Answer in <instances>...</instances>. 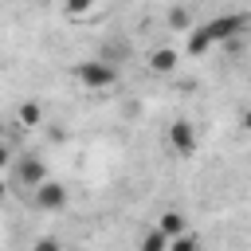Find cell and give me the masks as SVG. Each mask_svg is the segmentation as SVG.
<instances>
[{
	"mask_svg": "<svg viewBox=\"0 0 251 251\" xmlns=\"http://www.w3.org/2000/svg\"><path fill=\"white\" fill-rule=\"evenodd\" d=\"M137 251H169V239L157 231V227H149L145 235H141V243H137Z\"/></svg>",
	"mask_w": 251,
	"mask_h": 251,
	"instance_id": "cell-11",
	"label": "cell"
},
{
	"mask_svg": "<svg viewBox=\"0 0 251 251\" xmlns=\"http://www.w3.org/2000/svg\"><path fill=\"white\" fill-rule=\"evenodd\" d=\"M94 8H98V0H63V12L67 16H86Z\"/></svg>",
	"mask_w": 251,
	"mask_h": 251,
	"instance_id": "cell-13",
	"label": "cell"
},
{
	"mask_svg": "<svg viewBox=\"0 0 251 251\" xmlns=\"http://www.w3.org/2000/svg\"><path fill=\"white\" fill-rule=\"evenodd\" d=\"M200 31H204V35H208V43L216 47V43L239 39V35L247 31V16H243V12H224V16H212V20H204V24H200Z\"/></svg>",
	"mask_w": 251,
	"mask_h": 251,
	"instance_id": "cell-1",
	"label": "cell"
},
{
	"mask_svg": "<svg viewBox=\"0 0 251 251\" xmlns=\"http://www.w3.org/2000/svg\"><path fill=\"white\" fill-rule=\"evenodd\" d=\"M169 27H173V31H180V35H184V31H188V27H192V12H188V8H184V4H173V8H169Z\"/></svg>",
	"mask_w": 251,
	"mask_h": 251,
	"instance_id": "cell-10",
	"label": "cell"
},
{
	"mask_svg": "<svg viewBox=\"0 0 251 251\" xmlns=\"http://www.w3.org/2000/svg\"><path fill=\"white\" fill-rule=\"evenodd\" d=\"M31 196H35V208H43V212H63L67 200H71L67 184H63V180H51V176H47L43 184H35Z\"/></svg>",
	"mask_w": 251,
	"mask_h": 251,
	"instance_id": "cell-4",
	"label": "cell"
},
{
	"mask_svg": "<svg viewBox=\"0 0 251 251\" xmlns=\"http://www.w3.org/2000/svg\"><path fill=\"white\" fill-rule=\"evenodd\" d=\"M157 231H161L165 239H176V235H184V231H188V216H184V212H176V208H169V212H161V216H157Z\"/></svg>",
	"mask_w": 251,
	"mask_h": 251,
	"instance_id": "cell-6",
	"label": "cell"
},
{
	"mask_svg": "<svg viewBox=\"0 0 251 251\" xmlns=\"http://www.w3.org/2000/svg\"><path fill=\"white\" fill-rule=\"evenodd\" d=\"M16 122H20L24 129H39V126H43V106H39L35 98L20 102V106H16Z\"/></svg>",
	"mask_w": 251,
	"mask_h": 251,
	"instance_id": "cell-9",
	"label": "cell"
},
{
	"mask_svg": "<svg viewBox=\"0 0 251 251\" xmlns=\"http://www.w3.org/2000/svg\"><path fill=\"white\" fill-rule=\"evenodd\" d=\"M4 196H8V180L0 176V200H4Z\"/></svg>",
	"mask_w": 251,
	"mask_h": 251,
	"instance_id": "cell-16",
	"label": "cell"
},
{
	"mask_svg": "<svg viewBox=\"0 0 251 251\" xmlns=\"http://www.w3.org/2000/svg\"><path fill=\"white\" fill-rule=\"evenodd\" d=\"M12 165H16V176H12V180H16L20 188H35V184L47 180V165H43L39 157H16Z\"/></svg>",
	"mask_w": 251,
	"mask_h": 251,
	"instance_id": "cell-5",
	"label": "cell"
},
{
	"mask_svg": "<svg viewBox=\"0 0 251 251\" xmlns=\"http://www.w3.org/2000/svg\"><path fill=\"white\" fill-rule=\"evenodd\" d=\"M12 161H16V153H12V141H8V137H0V173H4Z\"/></svg>",
	"mask_w": 251,
	"mask_h": 251,
	"instance_id": "cell-14",
	"label": "cell"
},
{
	"mask_svg": "<svg viewBox=\"0 0 251 251\" xmlns=\"http://www.w3.org/2000/svg\"><path fill=\"white\" fill-rule=\"evenodd\" d=\"M169 251H204V243H200V235H196V231H184V235L169 239Z\"/></svg>",
	"mask_w": 251,
	"mask_h": 251,
	"instance_id": "cell-12",
	"label": "cell"
},
{
	"mask_svg": "<svg viewBox=\"0 0 251 251\" xmlns=\"http://www.w3.org/2000/svg\"><path fill=\"white\" fill-rule=\"evenodd\" d=\"M75 78L86 90H110L118 82V67L106 59H82V63H75Z\"/></svg>",
	"mask_w": 251,
	"mask_h": 251,
	"instance_id": "cell-2",
	"label": "cell"
},
{
	"mask_svg": "<svg viewBox=\"0 0 251 251\" xmlns=\"http://www.w3.org/2000/svg\"><path fill=\"white\" fill-rule=\"evenodd\" d=\"M208 51H212V43H208V35L200 31V24H192V27L184 31V55H188V59H204Z\"/></svg>",
	"mask_w": 251,
	"mask_h": 251,
	"instance_id": "cell-7",
	"label": "cell"
},
{
	"mask_svg": "<svg viewBox=\"0 0 251 251\" xmlns=\"http://www.w3.org/2000/svg\"><path fill=\"white\" fill-rule=\"evenodd\" d=\"M31 251H63V243H59V239H51V235H43V239H35V243H31Z\"/></svg>",
	"mask_w": 251,
	"mask_h": 251,
	"instance_id": "cell-15",
	"label": "cell"
},
{
	"mask_svg": "<svg viewBox=\"0 0 251 251\" xmlns=\"http://www.w3.org/2000/svg\"><path fill=\"white\" fill-rule=\"evenodd\" d=\"M196 145H200L196 126H192L188 118H173V122H169V149H173L176 157H196Z\"/></svg>",
	"mask_w": 251,
	"mask_h": 251,
	"instance_id": "cell-3",
	"label": "cell"
},
{
	"mask_svg": "<svg viewBox=\"0 0 251 251\" xmlns=\"http://www.w3.org/2000/svg\"><path fill=\"white\" fill-rule=\"evenodd\" d=\"M176 63H180V51H173V47H157V51L149 55V71H153V75H173Z\"/></svg>",
	"mask_w": 251,
	"mask_h": 251,
	"instance_id": "cell-8",
	"label": "cell"
}]
</instances>
